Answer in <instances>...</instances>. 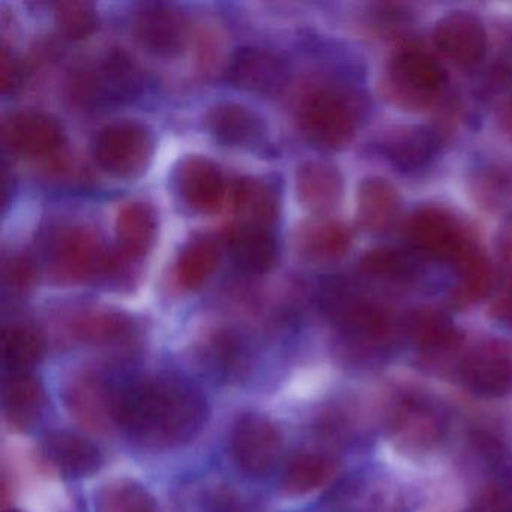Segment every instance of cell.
I'll use <instances>...</instances> for the list:
<instances>
[{"label": "cell", "instance_id": "cell-38", "mask_svg": "<svg viewBox=\"0 0 512 512\" xmlns=\"http://www.w3.org/2000/svg\"><path fill=\"white\" fill-rule=\"evenodd\" d=\"M19 70L14 64L13 59L8 58L7 52L2 55V89L7 94L10 89H14L19 83Z\"/></svg>", "mask_w": 512, "mask_h": 512}, {"label": "cell", "instance_id": "cell-36", "mask_svg": "<svg viewBox=\"0 0 512 512\" xmlns=\"http://www.w3.org/2000/svg\"><path fill=\"white\" fill-rule=\"evenodd\" d=\"M4 278L13 292H25L35 281L34 263L26 257H14L5 266Z\"/></svg>", "mask_w": 512, "mask_h": 512}, {"label": "cell", "instance_id": "cell-5", "mask_svg": "<svg viewBox=\"0 0 512 512\" xmlns=\"http://www.w3.org/2000/svg\"><path fill=\"white\" fill-rule=\"evenodd\" d=\"M232 454L238 466L250 476H266L283 457L280 428L268 416L247 413L232 431Z\"/></svg>", "mask_w": 512, "mask_h": 512}, {"label": "cell", "instance_id": "cell-31", "mask_svg": "<svg viewBox=\"0 0 512 512\" xmlns=\"http://www.w3.org/2000/svg\"><path fill=\"white\" fill-rule=\"evenodd\" d=\"M389 158L401 169H416L430 160L436 149V137L424 128H403L386 142Z\"/></svg>", "mask_w": 512, "mask_h": 512}, {"label": "cell", "instance_id": "cell-25", "mask_svg": "<svg viewBox=\"0 0 512 512\" xmlns=\"http://www.w3.org/2000/svg\"><path fill=\"white\" fill-rule=\"evenodd\" d=\"M94 506L95 512H160L151 491L128 478L106 482L95 493Z\"/></svg>", "mask_w": 512, "mask_h": 512}, {"label": "cell", "instance_id": "cell-12", "mask_svg": "<svg viewBox=\"0 0 512 512\" xmlns=\"http://www.w3.org/2000/svg\"><path fill=\"white\" fill-rule=\"evenodd\" d=\"M41 454L65 478H88L103 466V454L97 445L68 430L47 433L41 442Z\"/></svg>", "mask_w": 512, "mask_h": 512}, {"label": "cell", "instance_id": "cell-35", "mask_svg": "<svg viewBox=\"0 0 512 512\" xmlns=\"http://www.w3.org/2000/svg\"><path fill=\"white\" fill-rule=\"evenodd\" d=\"M361 268L370 275L380 278H404L410 274V263L400 251L380 248L371 251L362 259Z\"/></svg>", "mask_w": 512, "mask_h": 512}, {"label": "cell", "instance_id": "cell-34", "mask_svg": "<svg viewBox=\"0 0 512 512\" xmlns=\"http://www.w3.org/2000/svg\"><path fill=\"white\" fill-rule=\"evenodd\" d=\"M56 23L65 37L83 40L97 29L98 17L94 5L73 0L56 5Z\"/></svg>", "mask_w": 512, "mask_h": 512}, {"label": "cell", "instance_id": "cell-17", "mask_svg": "<svg viewBox=\"0 0 512 512\" xmlns=\"http://www.w3.org/2000/svg\"><path fill=\"white\" fill-rule=\"evenodd\" d=\"M209 131L218 142L236 148H251L265 139V121L241 104H220L209 112Z\"/></svg>", "mask_w": 512, "mask_h": 512}, {"label": "cell", "instance_id": "cell-33", "mask_svg": "<svg viewBox=\"0 0 512 512\" xmlns=\"http://www.w3.org/2000/svg\"><path fill=\"white\" fill-rule=\"evenodd\" d=\"M409 332L419 346L427 349H443L457 340V331L448 316L431 308L412 314L409 319Z\"/></svg>", "mask_w": 512, "mask_h": 512}, {"label": "cell", "instance_id": "cell-3", "mask_svg": "<svg viewBox=\"0 0 512 512\" xmlns=\"http://www.w3.org/2000/svg\"><path fill=\"white\" fill-rule=\"evenodd\" d=\"M446 86L442 65L418 46H406L392 56L383 80L386 97L404 110H425Z\"/></svg>", "mask_w": 512, "mask_h": 512}, {"label": "cell", "instance_id": "cell-27", "mask_svg": "<svg viewBox=\"0 0 512 512\" xmlns=\"http://www.w3.org/2000/svg\"><path fill=\"white\" fill-rule=\"evenodd\" d=\"M74 334L88 344L125 346L136 337V326L124 314L95 313L77 320Z\"/></svg>", "mask_w": 512, "mask_h": 512}, {"label": "cell", "instance_id": "cell-16", "mask_svg": "<svg viewBox=\"0 0 512 512\" xmlns=\"http://www.w3.org/2000/svg\"><path fill=\"white\" fill-rule=\"evenodd\" d=\"M46 406L43 383L32 373H13L4 382L2 407L8 425L26 431L37 424Z\"/></svg>", "mask_w": 512, "mask_h": 512}, {"label": "cell", "instance_id": "cell-4", "mask_svg": "<svg viewBox=\"0 0 512 512\" xmlns=\"http://www.w3.org/2000/svg\"><path fill=\"white\" fill-rule=\"evenodd\" d=\"M92 151L104 172L116 178H136L151 161L154 139L148 128L137 122H119L100 131Z\"/></svg>", "mask_w": 512, "mask_h": 512}, {"label": "cell", "instance_id": "cell-24", "mask_svg": "<svg viewBox=\"0 0 512 512\" xmlns=\"http://www.w3.org/2000/svg\"><path fill=\"white\" fill-rule=\"evenodd\" d=\"M400 200L397 191L382 178H368L358 193V215L362 226L374 233L386 232L397 220Z\"/></svg>", "mask_w": 512, "mask_h": 512}, {"label": "cell", "instance_id": "cell-23", "mask_svg": "<svg viewBox=\"0 0 512 512\" xmlns=\"http://www.w3.org/2000/svg\"><path fill=\"white\" fill-rule=\"evenodd\" d=\"M157 214L146 203H130L119 212L116 238L124 256L139 259L154 247L157 238Z\"/></svg>", "mask_w": 512, "mask_h": 512}, {"label": "cell", "instance_id": "cell-30", "mask_svg": "<svg viewBox=\"0 0 512 512\" xmlns=\"http://www.w3.org/2000/svg\"><path fill=\"white\" fill-rule=\"evenodd\" d=\"M218 248L208 238L194 239L188 242L178 260L179 284L185 289H197L202 286L217 268Z\"/></svg>", "mask_w": 512, "mask_h": 512}, {"label": "cell", "instance_id": "cell-8", "mask_svg": "<svg viewBox=\"0 0 512 512\" xmlns=\"http://www.w3.org/2000/svg\"><path fill=\"white\" fill-rule=\"evenodd\" d=\"M52 263L59 277L73 283L112 268V260L97 238L82 229L68 230L58 236L52 248Z\"/></svg>", "mask_w": 512, "mask_h": 512}, {"label": "cell", "instance_id": "cell-39", "mask_svg": "<svg viewBox=\"0 0 512 512\" xmlns=\"http://www.w3.org/2000/svg\"><path fill=\"white\" fill-rule=\"evenodd\" d=\"M508 122H509V125H511V128H512V106H511V110H509Z\"/></svg>", "mask_w": 512, "mask_h": 512}, {"label": "cell", "instance_id": "cell-11", "mask_svg": "<svg viewBox=\"0 0 512 512\" xmlns=\"http://www.w3.org/2000/svg\"><path fill=\"white\" fill-rule=\"evenodd\" d=\"M289 70L275 53L259 47H244L233 56L227 71L230 85L256 95L278 94L286 85Z\"/></svg>", "mask_w": 512, "mask_h": 512}, {"label": "cell", "instance_id": "cell-13", "mask_svg": "<svg viewBox=\"0 0 512 512\" xmlns=\"http://www.w3.org/2000/svg\"><path fill=\"white\" fill-rule=\"evenodd\" d=\"M8 148L25 157L52 154L64 142L61 124L46 113L25 110L8 119L4 127Z\"/></svg>", "mask_w": 512, "mask_h": 512}, {"label": "cell", "instance_id": "cell-15", "mask_svg": "<svg viewBox=\"0 0 512 512\" xmlns=\"http://www.w3.org/2000/svg\"><path fill=\"white\" fill-rule=\"evenodd\" d=\"M176 185L190 208L203 214H211L221 208L226 185L220 169L208 158H185L176 172Z\"/></svg>", "mask_w": 512, "mask_h": 512}, {"label": "cell", "instance_id": "cell-1", "mask_svg": "<svg viewBox=\"0 0 512 512\" xmlns=\"http://www.w3.org/2000/svg\"><path fill=\"white\" fill-rule=\"evenodd\" d=\"M208 418L205 395L175 374L136 377L116 385V427L151 448L187 445L202 433Z\"/></svg>", "mask_w": 512, "mask_h": 512}, {"label": "cell", "instance_id": "cell-29", "mask_svg": "<svg viewBox=\"0 0 512 512\" xmlns=\"http://www.w3.org/2000/svg\"><path fill=\"white\" fill-rule=\"evenodd\" d=\"M209 367L215 376L226 382H238L247 377L250 370V352L247 344L235 334H220L209 344Z\"/></svg>", "mask_w": 512, "mask_h": 512}, {"label": "cell", "instance_id": "cell-26", "mask_svg": "<svg viewBox=\"0 0 512 512\" xmlns=\"http://www.w3.org/2000/svg\"><path fill=\"white\" fill-rule=\"evenodd\" d=\"M44 340L37 329L28 325L7 326L2 332V359L13 373H32L43 361Z\"/></svg>", "mask_w": 512, "mask_h": 512}, {"label": "cell", "instance_id": "cell-7", "mask_svg": "<svg viewBox=\"0 0 512 512\" xmlns=\"http://www.w3.org/2000/svg\"><path fill=\"white\" fill-rule=\"evenodd\" d=\"M407 236L419 253L452 265L473 245L460 223L439 208L415 212L407 224Z\"/></svg>", "mask_w": 512, "mask_h": 512}, {"label": "cell", "instance_id": "cell-32", "mask_svg": "<svg viewBox=\"0 0 512 512\" xmlns=\"http://www.w3.org/2000/svg\"><path fill=\"white\" fill-rule=\"evenodd\" d=\"M458 286L455 298L460 304H472L484 298L490 289L491 269L482 251L473 244L455 263Z\"/></svg>", "mask_w": 512, "mask_h": 512}, {"label": "cell", "instance_id": "cell-21", "mask_svg": "<svg viewBox=\"0 0 512 512\" xmlns=\"http://www.w3.org/2000/svg\"><path fill=\"white\" fill-rule=\"evenodd\" d=\"M233 209L241 224L268 229L277 220L280 200L269 182L242 178L233 187Z\"/></svg>", "mask_w": 512, "mask_h": 512}, {"label": "cell", "instance_id": "cell-40", "mask_svg": "<svg viewBox=\"0 0 512 512\" xmlns=\"http://www.w3.org/2000/svg\"><path fill=\"white\" fill-rule=\"evenodd\" d=\"M4 512H23V511H20V509L11 508V509H5Z\"/></svg>", "mask_w": 512, "mask_h": 512}, {"label": "cell", "instance_id": "cell-22", "mask_svg": "<svg viewBox=\"0 0 512 512\" xmlns=\"http://www.w3.org/2000/svg\"><path fill=\"white\" fill-rule=\"evenodd\" d=\"M299 251L308 262L329 265L346 256L352 244L350 230L332 220H316L302 227Z\"/></svg>", "mask_w": 512, "mask_h": 512}, {"label": "cell", "instance_id": "cell-20", "mask_svg": "<svg viewBox=\"0 0 512 512\" xmlns=\"http://www.w3.org/2000/svg\"><path fill=\"white\" fill-rule=\"evenodd\" d=\"M229 247L236 265L247 274H266L277 262V241L263 227L241 224L230 232Z\"/></svg>", "mask_w": 512, "mask_h": 512}, {"label": "cell", "instance_id": "cell-37", "mask_svg": "<svg viewBox=\"0 0 512 512\" xmlns=\"http://www.w3.org/2000/svg\"><path fill=\"white\" fill-rule=\"evenodd\" d=\"M497 251L500 259L512 271V218H509L497 236Z\"/></svg>", "mask_w": 512, "mask_h": 512}, {"label": "cell", "instance_id": "cell-14", "mask_svg": "<svg viewBox=\"0 0 512 512\" xmlns=\"http://www.w3.org/2000/svg\"><path fill=\"white\" fill-rule=\"evenodd\" d=\"M139 71L124 53H113L97 73L85 74L76 82L77 98L85 104L131 97L139 89Z\"/></svg>", "mask_w": 512, "mask_h": 512}, {"label": "cell", "instance_id": "cell-2", "mask_svg": "<svg viewBox=\"0 0 512 512\" xmlns=\"http://www.w3.org/2000/svg\"><path fill=\"white\" fill-rule=\"evenodd\" d=\"M364 112L361 95L329 86L308 95L301 110V127L313 145L340 149L355 136Z\"/></svg>", "mask_w": 512, "mask_h": 512}, {"label": "cell", "instance_id": "cell-19", "mask_svg": "<svg viewBox=\"0 0 512 512\" xmlns=\"http://www.w3.org/2000/svg\"><path fill=\"white\" fill-rule=\"evenodd\" d=\"M463 377L473 391L496 397L512 388V364L502 350L484 347L466 359Z\"/></svg>", "mask_w": 512, "mask_h": 512}, {"label": "cell", "instance_id": "cell-9", "mask_svg": "<svg viewBox=\"0 0 512 512\" xmlns=\"http://www.w3.org/2000/svg\"><path fill=\"white\" fill-rule=\"evenodd\" d=\"M134 34L148 52L170 58L187 44V20L172 5H143L134 17Z\"/></svg>", "mask_w": 512, "mask_h": 512}, {"label": "cell", "instance_id": "cell-18", "mask_svg": "<svg viewBox=\"0 0 512 512\" xmlns=\"http://www.w3.org/2000/svg\"><path fill=\"white\" fill-rule=\"evenodd\" d=\"M299 200L316 214L337 208L343 194V178L337 167L323 161H308L298 172Z\"/></svg>", "mask_w": 512, "mask_h": 512}, {"label": "cell", "instance_id": "cell-6", "mask_svg": "<svg viewBox=\"0 0 512 512\" xmlns=\"http://www.w3.org/2000/svg\"><path fill=\"white\" fill-rule=\"evenodd\" d=\"M116 385L103 374H74L64 389L65 407L74 419L92 433H109L115 422Z\"/></svg>", "mask_w": 512, "mask_h": 512}, {"label": "cell", "instance_id": "cell-28", "mask_svg": "<svg viewBox=\"0 0 512 512\" xmlns=\"http://www.w3.org/2000/svg\"><path fill=\"white\" fill-rule=\"evenodd\" d=\"M334 469V463L325 455H298L287 464L281 479V487L290 496L311 493L328 482Z\"/></svg>", "mask_w": 512, "mask_h": 512}, {"label": "cell", "instance_id": "cell-10", "mask_svg": "<svg viewBox=\"0 0 512 512\" xmlns=\"http://www.w3.org/2000/svg\"><path fill=\"white\" fill-rule=\"evenodd\" d=\"M433 38L437 49L458 67H475L487 50L484 25L478 17L464 11H455L440 19Z\"/></svg>", "mask_w": 512, "mask_h": 512}]
</instances>
